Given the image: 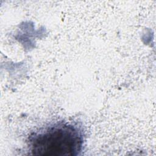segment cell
Returning a JSON list of instances; mask_svg holds the SVG:
<instances>
[{
	"instance_id": "6da1fadb",
	"label": "cell",
	"mask_w": 156,
	"mask_h": 156,
	"mask_svg": "<svg viewBox=\"0 0 156 156\" xmlns=\"http://www.w3.org/2000/svg\"><path fill=\"white\" fill-rule=\"evenodd\" d=\"M83 143L81 127L71 122H59L31 134L27 146L35 155H77Z\"/></svg>"
}]
</instances>
